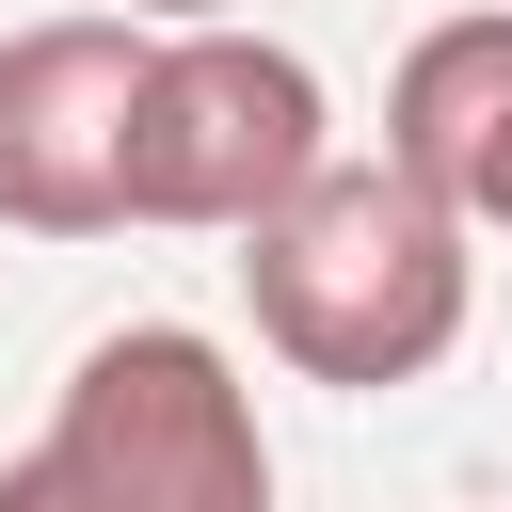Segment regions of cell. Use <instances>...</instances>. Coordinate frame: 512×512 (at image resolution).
<instances>
[{"label": "cell", "mask_w": 512, "mask_h": 512, "mask_svg": "<svg viewBox=\"0 0 512 512\" xmlns=\"http://www.w3.org/2000/svg\"><path fill=\"white\" fill-rule=\"evenodd\" d=\"M240 304L256 336L304 368V384H432L464 352V304H480V240L400 176V160H320L272 224H240Z\"/></svg>", "instance_id": "cell-1"}, {"label": "cell", "mask_w": 512, "mask_h": 512, "mask_svg": "<svg viewBox=\"0 0 512 512\" xmlns=\"http://www.w3.org/2000/svg\"><path fill=\"white\" fill-rule=\"evenodd\" d=\"M0 512H272V432L224 336L128 320L64 368L48 432L0 464Z\"/></svg>", "instance_id": "cell-2"}, {"label": "cell", "mask_w": 512, "mask_h": 512, "mask_svg": "<svg viewBox=\"0 0 512 512\" xmlns=\"http://www.w3.org/2000/svg\"><path fill=\"white\" fill-rule=\"evenodd\" d=\"M336 160V96L288 32H240V16H192V32H144V80H128V224H272L304 176Z\"/></svg>", "instance_id": "cell-3"}, {"label": "cell", "mask_w": 512, "mask_h": 512, "mask_svg": "<svg viewBox=\"0 0 512 512\" xmlns=\"http://www.w3.org/2000/svg\"><path fill=\"white\" fill-rule=\"evenodd\" d=\"M128 80L144 32L128 16H32L0 32V224L32 240H112L128 224Z\"/></svg>", "instance_id": "cell-4"}, {"label": "cell", "mask_w": 512, "mask_h": 512, "mask_svg": "<svg viewBox=\"0 0 512 512\" xmlns=\"http://www.w3.org/2000/svg\"><path fill=\"white\" fill-rule=\"evenodd\" d=\"M448 224H464V240H512V112H496V144L464 160V192H448Z\"/></svg>", "instance_id": "cell-5"}, {"label": "cell", "mask_w": 512, "mask_h": 512, "mask_svg": "<svg viewBox=\"0 0 512 512\" xmlns=\"http://www.w3.org/2000/svg\"><path fill=\"white\" fill-rule=\"evenodd\" d=\"M128 32H192V16H240V0H112Z\"/></svg>", "instance_id": "cell-6"}]
</instances>
